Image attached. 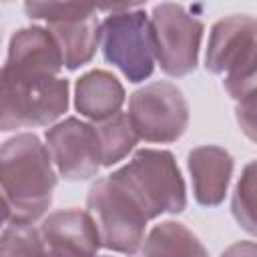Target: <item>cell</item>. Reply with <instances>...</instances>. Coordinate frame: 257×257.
<instances>
[{
    "instance_id": "6da1fadb",
    "label": "cell",
    "mask_w": 257,
    "mask_h": 257,
    "mask_svg": "<svg viewBox=\"0 0 257 257\" xmlns=\"http://www.w3.org/2000/svg\"><path fill=\"white\" fill-rule=\"evenodd\" d=\"M56 173L46 147L34 135H18L0 147V195L10 221L32 223L52 201Z\"/></svg>"
},
{
    "instance_id": "7a4b0ae2",
    "label": "cell",
    "mask_w": 257,
    "mask_h": 257,
    "mask_svg": "<svg viewBox=\"0 0 257 257\" xmlns=\"http://www.w3.org/2000/svg\"><path fill=\"white\" fill-rule=\"evenodd\" d=\"M68 106V82L60 76L0 70V131L54 122Z\"/></svg>"
},
{
    "instance_id": "3957f363",
    "label": "cell",
    "mask_w": 257,
    "mask_h": 257,
    "mask_svg": "<svg viewBox=\"0 0 257 257\" xmlns=\"http://www.w3.org/2000/svg\"><path fill=\"white\" fill-rule=\"evenodd\" d=\"M112 179L137 201L149 219L185 209V183L173 155L167 151H139L124 167L112 173Z\"/></svg>"
},
{
    "instance_id": "277c9868",
    "label": "cell",
    "mask_w": 257,
    "mask_h": 257,
    "mask_svg": "<svg viewBox=\"0 0 257 257\" xmlns=\"http://www.w3.org/2000/svg\"><path fill=\"white\" fill-rule=\"evenodd\" d=\"M207 68L225 76L223 84L237 102L255 98V20L251 16L235 14L213 26Z\"/></svg>"
},
{
    "instance_id": "5b68a950",
    "label": "cell",
    "mask_w": 257,
    "mask_h": 257,
    "mask_svg": "<svg viewBox=\"0 0 257 257\" xmlns=\"http://www.w3.org/2000/svg\"><path fill=\"white\" fill-rule=\"evenodd\" d=\"M88 215L96 225L102 247L124 255L141 249L149 217L112 175L90 187Z\"/></svg>"
},
{
    "instance_id": "8992f818",
    "label": "cell",
    "mask_w": 257,
    "mask_h": 257,
    "mask_svg": "<svg viewBox=\"0 0 257 257\" xmlns=\"http://www.w3.org/2000/svg\"><path fill=\"white\" fill-rule=\"evenodd\" d=\"M100 42L104 58L122 70V74L141 82L151 76L155 54L151 24L143 10H122L108 14L100 24Z\"/></svg>"
},
{
    "instance_id": "52a82bcc",
    "label": "cell",
    "mask_w": 257,
    "mask_h": 257,
    "mask_svg": "<svg viewBox=\"0 0 257 257\" xmlns=\"http://www.w3.org/2000/svg\"><path fill=\"white\" fill-rule=\"evenodd\" d=\"M126 118L137 139L149 143H171L185 133L189 106L175 84L153 82L131 96Z\"/></svg>"
},
{
    "instance_id": "ba28073f",
    "label": "cell",
    "mask_w": 257,
    "mask_h": 257,
    "mask_svg": "<svg viewBox=\"0 0 257 257\" xmlns=\"http://www.w3.org/2000/svg\"><path fill=\"white\" fill-rule=\"evenodd\" d=\"M153 54L171 76H185L197 66L203 24L179 4H161L153 10Z\"/></svg>"
},
{
    "instance_id": "9c48e42d",
    "label": "cell",
    "mask_w": 257,
    "mask_h": 257,
    "mask_svg": "<svg viewBox=\"0 0 257 257\" xmlns=\"http://www.w3.org/2000/svg\"><path fill=\"white\" fill-rule=\"evenodd\" d=\"M46 151L58 173L68 181L88 179L102 167L96 126L78 118L54 124L46 133Z\"/></svg>"
},
{
    "instance_id": "30bf717a",
    "label": "cell",
    "mask_w": 257,
    "mask_h": 257,
    "mask_svg": "<svg viewBox=\"0 0 257 257\" xmlns=\"http://www.w3.org/2000/svg\"><path fill=\"white\" fill-rule=\"evenodd\" d=\"M46 251L58 257H96L100 237L88 211L66 209L48 215L40 225Z\"/></svg>"
},
{
    "instance_id": "8fae6325",
    "label": "cell",
    "mask_w": 257,
    "mask_h": 257,
    "mask_svg": "<svg viewBox=\"0 0 257 257\" xmlns=\"http://www.w3.org/2000/svg\"><path fill=\"white\" fill-rule=\"evenodd\" d=\"M8 68L24 74H42V76H58L62 64L60 48L44 28H24L18 30L8 48Z\"/></svg>"
},
{
    "instance_id": "7c38bea8",
    "label": "cell",
    "mask_w": 257,
    "mask_h": 257,
    "mask_svg": "<svg viewBox=\"0 0 257 257\" xmlns=\"http://www.w3.org/2000/svg\"><path fill=\"white\" fill-rule=\"evenodd\" d=\"M189 169L193 175L195 199L201 205H219L225 197L233 161L227 151L215 145L197 147L189 155Z\"/></svg>"
},
{
    "instance_id": "4fadbf2b",
    "label": "cell",
    "mask_w": 257,
    "mask_h": 257,
    "mask_svg": "<svg viewBox=\"0 0 257 257\" xmlns=\"http://www.w3.org/2000/svg\"><path fill=\"white\" fill-rule=\"evenodd\" d=\"M124 100L120 82L104 70H92L76 82V108L92 120H106L118 114Z\"/></svg>"
},
{
    "instance_id": "5bb4252c",
    "label": "cell",
    "mask_w": 257,
    "mask_h": 257,
    "mask_svg": "<svg viewBox=\"0 0 257 257\" xmlns=\"http://www.w3.org/2000/svg\"><path fill=\"white\" fill-rule=\"evenodd\" d=\"M50 34L60 48L62 64L66 68H76L88 62L100 42V22L96 20V10L72 20L50 24Z\"/></svg>"
},
{
    "instance_id": "9a60e30c",
    "label": "cell",
    "mask_w": 257,
    "mask_h": 257,
    "mask_svg": "<svg viewBox=\"0 0 257 257\" xmlns=\"http://www.w3.org/2000/svg\"><path fill=\"white\" fill-rule=\"evenodd\" d=\"M141 257H209V253L185 225L167 221L145 237Z\"/></svg>"
},
{
    "instance_id": "2e32d148",
    "label": "cell",
    "mask_w": 257,
    "mask_h": 257,
    "mask_svg": "<svg viewBox=\"0 0 257 257\" xmlns=\"http://www.w3.org/2000/svg\"><path fill=\"white\" fill-rule=\"evenodd\" d=\"M98 133V143H100V155H102V165H114L118 163L135 145H137V135L126 118V114L118 112L100 124H94Z\"/></svg>"
},
{
    "instance_id": "e0dca14e",
    "label": "cell",
    "mask_w": 257,
    "mask_h": 257,
    "mask_svg": "<svg viewBox=\"0 0 257 257\" xmlns=\"http://www.w3.org/2000/svg\"><path fill=\"white\" fill-rule=\"evenodd\" d=\"M46 247L40 229L32 223H16L0 235V257H44Z\"/></svg>"
},
{
    "instance_id": "ac0fdd59",
    "label": "cell",
    "mask_w": 257,
    "mask_h": 257,
    "mask_svg": "<svg viewBox=\"0 0 257 257\" xmlns=\"http://www.w3.org/2000/svg\"><path fill=\"white\" fill-rule=\"evenodd\" d=\"M233 215L237 223L253 233L255 231V165L249 163L233 195Z\"/></svg>"
},
{
    "instance_id": "d6986e66",
    "label": "cell",
    "mask_w": 257,
    "mask_h": 257,
    "mask_svg": "<svg viewBox=\"0 0 257 257\" xmlns=\"http://www.w3.org/2000/svg\"><path fill=\"white\" fill-rule=\"evenodd\" d=\"M96 8L94 6H88V4H26V12L32 18L46 20L48 24L72 20V18L90 14Z\"/></svg>"
},
{
    "instance_id": "ffe728a7",
    "label": "cell",
    "mask_w": 257,
    "mask_h": 257,
    "mask_svg": "<svg viewBox=\"0 0 257 257\" xmlns=\"http://www.w3.org/2000/svg\"><path fill=\"white\" fill-rule=\"evenodd\" d=\"M223 257H255V243L253 241L235 243L223 253Z\"/></svg>"
},
{
    "instance_id": "44dd1931",
    "label": "cell",
    "mask_w": 257,
    "mask_h": 257,
    "mask_svg": "<svg viewBox=\"0 0 257 257\" xmlns=\"http://www.w3.org/2000/svg\"><path fill=\"white\" fill-rule=\"evenodd\" d=\"M10 219V209H8V203L4 201V197L0 195V227L4 225V221Z\"/></svg>"
},
{
    "instance_id": "7402d4cb",
    "label": "cell",
    "mask_w": 257,
    "mask_h": 257,
    "mask_svg": "<svg viewBox=\"0 0 257 257\" xmlns=\"http://www.w3.org/2000/svg\"><path fill=\"white\" fill-rule=\"evenodd\" d=\"M44 257H58V255H54V253H50V251H46V255Z\"/></svg>"
}]
</instances>
